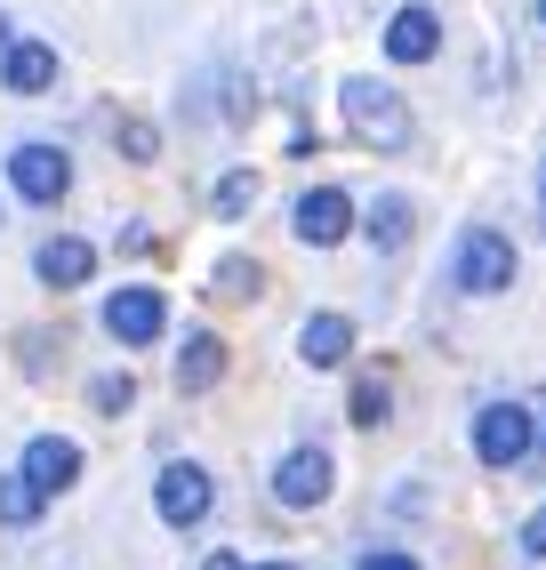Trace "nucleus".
Masks as SVG:
<instances>
[{
	"label": "nucleus",
	"instance_id": "1",
	"mask_svg": "<svg viewBox=\"0 0 546 570\" xmlns=\"http://www.w3.org/2000/svg\"><path fill=\"white\" fill-rule=\"evenodd\" d=\"M338 121L354 129L370 154H402V145H410V97L386 89L378 72H345V81H338Z\"/></svg>",
	"mask_w": 546,
	"mask_h": 570
},
{
	"label": "nucleus",
	"instance_id": "2",
	"mask_svg": "<svg viewBox=\"0 0 546 570\" xmlns=\"http://www.w3.org/2000/svg\"><path fill=\"white\" fill-rule=\"evenodd\" d=\"M450 282H458L466 297H498L506 282H515V242L490 234V225H466L458 249H450Z\"/></svg>",
	"mask_w": 546,
	"mask_h": 570
},
{
	"label": "nucleus",
	"instance_id": "3",
	"mask_svg": "<svg viewBox=\"0 0 546 570\" xmlns=\"http://www.w3.org/2000/svg\"><path fill=\"white\" fill-rule=\"evenodd\" d=\"M538 450V410L530 402H482L475 410V459L482 466H515Z\"/></svg>",
	"mask_w": 546,
	"mask_h": 570
},
{
	"label": "nucleus",
	"instance_id": "4",
	"mask_svg": "<svg viewBox=\"0 0 546 570\" xmlns=\"http://www.w3.org/2000/svg\"><path fill=\"white\" fill-rule=\"evenodd\" d=\"M9 194L32 202V209H57L72 194V154H65V145H41V137L17 145V154H9Z\"/></svg>",
	"mask_w": 546,
	"mask_h": 570
},
{
	"label": "nucleus",
	"instance_id": "5",
	"mask_svg": "<svg viewBox=\"0 0 546 570\" xmlns=\"http://www.w3.org/2000/svg\"><path fill=\"white\" fill-rule=\"evenodd\" d=\"M153 507H162L169 530H193V522L217 507V474H209V466H193V459H169L162 474H153Z\"/></svg>",
	"mask_w": 546,
	"mask_h": 570
},
{
	"label": "nucleus",
	"instance_id": "6",
	"mask_svg": "<svg viewBox=\"0 0 546 570\" xmlns=\"http://www.w3.org/2000/svg\"><path fill=\"white\" fill-rule=\"evenodd\" d=\"M290 225H298V242H305V249H338V242L362 225V202L345 194V185H314V194H298Z\"/></svg>",
	"mask_w": 546,
	"mask_h": 570
},
{
	"label": "nucleus",
	"instance_id": "7",
	"mask_svg": "<svg viewBox=\"0 0 546 570\" xmlns=\"http://www.w3.org/2000/svg\"><path fill=\"white\" fill-rule=\"evenodd\" d=\"M330 482H338L330 450L322 442H298V450H282V466H273V499H282L290 514H305V507L330 499Z\"/></svg>",
	"mask_w": 546,
	"mask_h": 570
},
{
	"label": "nucleus",
	"instance_id": "8",
	"mask_svg": "<svg viewBox=\"0 0 546 570\" xmlns=\"http://www.w3.org/2000/svg\"><path fill=\"white\" fill-rule=\"evenodd\" d=\"M105 330L121 337V346H153V337L169 330V297L153 289V282H129V289H113V297H105Z\"/></svg>",
	"mask_w": 546,
	"mask_h": 570
},
{
	"label": "nucleus",
	"instance_id": "9",
	"mask_svg": "<svg viewBox=\"0 0 546 570\" xmlns=\"http://www.w3.org/2000/svg\"><path fill=\"white\" fill-rule=\"evenodd\" d=\"M435 49H442V17L426 9V0L394 9V24H386V57H394V65H435Z\"/></svg>",
	"mask_w": 546,
	"mask_h": 570
},
{
	"label": "nucleus",
	"instance_id": "10",
	"mask_svg": "<svg viewBox=\"0 0 546 570\" xmlns=\"http://www.w3.org/2000/svg\"><path fill=\"white\" fill-rule=\"evenodd\" d=\"M17 466H25V474H32V482H41L49 499H57V490H72V482H81V442H72V434H32Z\"/></svg>",
	"mask_w": 546,
	"mask_h": 570
},
{
	"label": "nucleus",
	"instance_id": "11",
	"mask_svg": "<svg viewBox=\"0 0 546 570\" xmlns=\"http://www.w3.org/2000/svg\"><path fill=\"white\" fill-rule=\"evenodd\" d=\"M0 89H9V97H49L57 89V49L49 41H9V57H0Z\"/></svg>",
	"mask_w": 546,
	"mask_h": 570
},
{
	"label": "nucleus",
	"instance_id": "12",
	"mask_svg": "<svg viewBox=\"0 0 546 570\" xmlns=\"http://www.w3.org/2000/svg\"><path fill=\"white\" fill-rule=\"evenodd\" d=\"M32 274H41L49 289H81V282L97 274V249H89L81 234H57V242L32 249Z\"/></svg>",
	"mask_w": 546,
	"mask_h": 570
},
{
	"label": "nucleus",
	"instance_id": "13",
	"mask_svg": "<svg viewBox=\"0 0 546 570\" xmlns=\"http://www.w3.org/2000/svg\"><path fill=\"white\" fill-rule=\"evenodd\" d=\"M298 354H305V370H345V354H354V322H345V314H305Z\"/></svg>",
	"mask_w": 546,
	"mask_h": 570
},
{
	"label": "nucleus",
	"instance_id": "14",
	"mask_svg": "<svg viewBox=\"0 0 546 570\" xmlns=\"http://www.w3.org/2000/svg\"><path fill=\"white\" fill-rule=\"evenodd\" d=\"M217 377H225V337L217 330H193L177 346V394H209Z\"/></svg>",
	"mask_w": 546,
	"mask_h": 570
},
{
	"label": "nucleus",
	"instance_id": "15",
	"mask_svg": "<svg viewBox=\"0 0 546 570\" xmlns=\"http://www.w3.org/2000/svg\"><path fill=\"white\" fill-rule=\"evenodd\" d=\"M410 225H418L410 194H378V202H370V217H362V234H370V249H386V257H394V249L410 242Z\"/></svg>",
	"mask_w": 546,
	"mask_h": 570
},
{
	"label": "nucleus",
	"instance_id": "16",
	"mask_svg": "<svg viewBox=\"0 0 546 570\" xmlns=\"http://www.w3.org/2000/svg\"><path fill=\"white\" fill-rule=\"evenodd\" d=\"M41 507H49V490L32 482L25 466H17V474H0V522H9V530H25V522H41Z\"/></svg>",
	"mask_w": 546,
	"mask_h": 570
},
{
	"label": "nucleus",
	"instance_id": "17",
	"mask_svg": "<svg viewBox=\"0 0 546 570\" xmlns=\"http://www.w3.org/2000/svg\"><path fill=\"white\" fill-rule=\"evenodd\" d=\"M250 202H257V177H250V169H225V177H217V194H209L217 217H242Z\"/></svg>",
	"mask_w": 546,
	"mask_h": 570
},
{
	"label": "nucleus",
	"instance_id": "18",
	"mask_svg": "<svg viewBox=\"0 0 546 570\" xmlns=\"http://www.w3.org/2000/svg\"><path fill=\"white\" fill-rule=\"evenodd\" d=\"M89 402H97L105 417H121V410L137 402V386H129V370H105V377H89Z\"/></svg>",
	"mask_w": 546,
	"mask_h": 570
},
{
	"label": "nucleus",
	"instance_id": "19",
	"mask_svg": "<svg viewBox=\"0 0 546 570\" xmlns=\"http://www.w3.org/2000/svg\"><path fill=\"white\" fill-rule=\"evenodd\" d=\"M257 282H265L257 257H225L217 274H209V289H225V297H257Z\"/></svg>",
	"mask_w": 546,
	"mask_h": 570
},
{
	"label": "nucleus",
	"instance_id": "20",
	"mask_svg": "<svg viewBox=\"0 0 546 570\" xmlns=\"http://www.w3.org/2000/svg\"><path fill=\"white\" fill-rule=\"evenodd\" d=\"M386 410H394L386 377H362V386H354V426H386Z\"/></svg>",
	"mask_w": 546,
	"mask_h": 570
},
{
	"label": "nucleus",
	"instance_id": "21",
	"mask_svg": "<svg viewBox=\"0 0 546 570\" xmlns=\"http://www.w3.org/2000/svg\"><path fill=\"white\" fill-rule=\"evenodd\" d=\"M153 154H162V137L145 121H121V161H153Z\"/></svg>",
	"mask_w": 546,
	"mask_h": 570
},
{
	"label": "nucleus",
	"instance_id": "22",
	"mask_svg": "<svg viewBox=\"0 0 546 570\" xmlns=\"http://www.w3.org/2000/svg\"><path fill=\"white\" fill-rule=\"evenodd\" d=\"M354 570H418V554H402V547H370Z\"/></svg>",
	"mask_w": 546,
	"mask_h": 570
},
{
	"label": "nucleus",
	"instance_id": "23",
	"mask_svg": "<svg viewBox=\"0 0 546 570\" xmlns=\"http://www.w3.org/2000/svg\"><path fill=\"white\" fill-rule=\"evenodd\" d=\"M523 554H530V562H546V507L523 522Z\"/></svg>",
	"mask_w": 546,
	"mask_h": 570
},
{
	"label": "nucleus",
	"instance_id": "24",
	"mask_svg": "<svg viewBox=\"0 0 546 570\" xmlns=\"http://www.w3.org/2000/svg\"><path fill=\"white\" fill-rule=\"evenodd\" d=\"M209 570H242V562H233V554H209Z\"/></svg>",
	"mask_w": 546,
	"mask_h": 570
},
{
	"label": "nucleus",
	"instance_id": "25",
	"mask_svg": "<svg viewBox=\"0 0 546 570\" xmlns=\"http://www.w3.org/2000/svg\"><path fill=\"white\" fill-rule=\"evenodd\" d=\"M9 41H17V32H9V17H0V57H9Z\"/></svg>",
	"mask_w": 546,
	"mask_h": 570
},
{
	"label": "nucleus",
	"instance_id": "26",
	"mask_svg": "<svg viewBox=\"0 0 546 570\" xmlns=\"http://www.w3.org/2000/svg\"><path fill=\"white\" fill-rule=\"evenodd\" d=\"M530 410H538V434H546V394H538V402H530Z\"/></svg>",
	"mask_w": 546,
	"mask_h": 570
},
{
	"label": "nucleus",
	"instance_id": "27",
	"mask_svg": "<svg viewBox=\"0 0 546 570\" xmlns=\"http://www.w3.org/2000/svg\"><path fill=\"white\" fill-rule=\"evenodd\" d=\"M538 209H546V161H538Z\"/></svg>",
	"mask_w": 546,
	"mask_h": 570
},
{
	"label": "nucleus",
	"instance_id": "28",
	"mask_svg": "<svg viewBox=\"0 0 546 570\" xmlns=\"http://www.w3.org/2000/svg\"><path fill=\"white\" fill-rule=\"evenodd\" d=\"M257 570H298V562H257Z\"/></svg>",
	"mask_w": 546,
	"mask_h": 570
},
{
	"label": "nucleus",
	"instance_id": "29",
	"mask_svg": "<svg viewBox=\"0 0 546 570\" xmlns=\"http://www.w3.org/2000/svg\"><path fill=\"white\" fill-rule=\"evenodd\" d=\"M538 24H546V0H538Z\"/></svg>",
	"mask_w": 546,
	"mask_h": 570
},
{
	"label": "nucleus",
	"instance_id": "30",
	"mask_svg": "<svg viewBox=\"0 0 546 570\" xmlns=\"http://www.w3.org/2000/svg\"><path fill=\"white\" fill-rule=\"evenodd\" d=\"M538 234H546V217H538Z\"/></svg>",
	"mask_w": 546,
	"mask_h": 570
}]
</instances>
